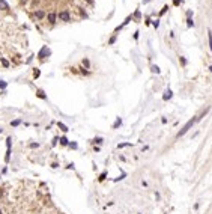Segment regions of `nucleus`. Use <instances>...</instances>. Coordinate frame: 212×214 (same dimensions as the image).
I'll list each match as a JSON object with an SVG mask.
<instances>
[{"label":"nucleus","instance_id":"31","mask_svg":"<svg viewBox=\"0 0 212 214\" xmlns=\"http://www.w3.org/2000/svg\"><path fill=\"white\" fill-rule=\"evenodd\" d=\"M3 196V192H2V188H0V197H2Z\"/></svg>","mask_w":212,"mask_h":214},{"label":"nucleus","instance_id":"13","mask_svg":"<svg viewBox=\"0 0 212 214\" xmlns=\"http://www.w3.org/2000/svg\"><path fill=\"white\" fill-rule=\"evenodd\" d=\"M150 71L155 72V74H160V68H158L157 65H152V67H150Z\"/></svg>","mask_w":212,"mask_h":214},{"label":"nucleus","instance_id":"26","mask_svg":"<svg viewBox=\"0 0 212 214\" xmlns=\"http://www.w3.org/2000/svg\"><path fill=\"white\" fill-rule=\"evenodd\" d=\"M83 65H86V68H89V60L84 59V60H83Z\"/></svg>","mask_w":212,"mask_h":214},{"label":"nucleus","instance_id":"7","mask_svg":"<svg viewBox=\"0 0 212 214\" xmlns=\"http://www.w3.org/2000/svg\"><path fill=\"white\" fill-rule=\"evenodd\" d=\"M59 142H60V145H62V146H68L69 145V140L65 137V136H62V137L59 139Z\"/></svg>","mask_w":212,"mask_h":214},{"label":"nucleus","instance_id":"14","mask_svg":"<svg viewBox=\"0 0 212 214\" xmlns=\"http://www.w3.org/2000/svg\"><path fill=\"white\" fill-rule=\"evenodd\" d=\"M105 178H107V172H102V174L99 175V178H98V181H99V183H102Z\"/></svg>","mask_w":212,"mask_h":214},{"label":"nucleus","instance_id":"1","mask_svg":"<svg viewBox=\"0 0 212 214\" xmlns=\"http://www.w3.org/2000/svg\"><path fill=\"white\" fill-rule=\"evenodd\" d=\"M195 122H197V118H195V116H193V119H190V121H188V122H187V124H185V125H183L182 128H181V131H179V133L176 134V137H178V139H179V137H182V136L185 134L187 131H188V130L191 128V127H193V125L195 124Z\"/></svg>","mask_w":212,"mask_h":214},{"label":"nucleus","instance_id":"19","mask_svg":"<svg viewBox=\"0 0 212 214\" xmlns=\"http://www.w3.org/2000/svg\"><path fill=\"white\" fill-rule=\"evenodd\" d=\"M126 146H132V143H119V145H117V148H126Z\"/></svg>","mask_w":212,"mask_h":214},{"label":"nucleus","instance_id":"2","mask_svg":"<svg viewBox=\"0 0 212 214\" xmlns=\"http://www.w3.org/2000/svg\"><path fill=\"white\" fill-rule=\"evenodd\" d=\"M11 142H12V139L8 137V139H6V155H5V163H9V160H11Z\"/></svg>","mask_w":212,"mask_h":214},{"label":"nucleus","instance_id":"6","mask_svg":"<svg viewBox=\"0 0 212 214\" xmlns=\"http://www.w3.org/2000/svg\"><path fill=\"white\" fill-rule=\"evenodd\" d=\"M172 95H173V94H172V90H170V89H167L165 92H164V95H162V100H164V101L170 100V98H172Z\"/></svg>","mask_w":212,"mask_h":214},{"label":"nucleus","instance_id":"5","mask_svg":"<svg viewBox=\"0 0 212 214\" xmlns=\"http://www.w3.org/2000/svg\"><path fill=\"white\" fill-rule=\"evenodd\" d=\"M36 97L41 98V100H47V95H45V92H44L42 89H36Z\"/></svg>","mask_w":212,"mask_h":214},{"label":"nucleus","instance_id":"21","mask_svg":"<svg viewBox=\"0 0 212 214\" xmlns=\"http://www.w3.org/2000/svg\"><path fill=\"white\" fill-rule=\"evenodd\" d=\"M69 148H71V149H77V148H78V145H77V143L75 142H71V143H69V145H68Z\"/></svg>","mask_w":212,"mask_h":214},{"label":"nucleus","instance_id":"25","mask_svg":"<svg viewBox=\"0 0 212 214\" xmlns=\"http://www.w3.org/2000/svg\"><path fill=\"white\" fill-rule=\"evenodd\" d=\"M30 148H39V143H30Z\"/></svg>","mask_w":212,"mask_h":214},{"label":"nucleus","instance_id":"34","mask_svg":"<svg viewBox=\"0 0 212 214\" xmlns=\"http://www.w3.org/2000/svg\"><path fill=\"white\" fill-rule=\"evenodd\" d=\"M209 69H211V72H212V67H211V68H209Z\"/></svg>","mask_w":212,"mask_h":214},{"label":"nucleus","instance_id":"3","mask_svg":"<svg viewBox=\"0 0 212 214\" xmlns=\"http://www.w3.org/2000/svg\"><path fill=\"white\" fill-rule=\"evenodd\" d=\"M50 48H48L47 47V45H44V47L42 48H41V51L38 53V57H39V59H44V57H48V56H50Z\"/></svg>","mask_w":212,"mask_h":214},{"label":"nucleus","instance_id":"33","mask_svg":"<svg viewBox=\"0 0 212 214\" xmlns=\"http://www.w3.org/2000/svg\"><path fill=\"white\" fill-rule=\"evenodd\" d=\"M2 131H3V128H0V133H2Z\"/></svg>","mask_w":212,"mask_h":214},{"label":"nucleus","instance_id":"29","mask_svg":"<svg viewBox=\"0 0 212 214\" xmlns=\"http://www.w3.org/2000/svg\"><path fill=\"white\" fill-rule=\"evenodd\" d=\"M114 41H116V38H114V36H113V38L108 41V44H113V42H114Z\"/></svg>","mask_w":212,"mask_h":214},{"label":"nucleus","instance_id":"22","mask_svg":"<svg viewBox=\"0 0 212 214\" xmlns=\"http://www.w3.org/2000/svg\"><path fill=\"white\" fill-rule=\"evenodd\" d=\"M6 86H8L6 81H0V89H6Z\"/></svg>","mask_w":212,"mask_h":214},{"label":"nucleus","instance_id":"23","mask_svg":"<svg viewBox=\"0 0 212 214\" xmlns=\"http://www.w3.org/2000/svg\"><path fill=\"white\" fill-rule=\"evenodd\" d=\"M134 18H136V20L140 18V12H138V11H136V14H134Z\"/></svg>","mask_w":212,"mask_h":214},{"label":"nucleus","instance_id":"17","mask_svg":"<svg viewBox=\"0 0 212 214\" xmlns=\"http://www.w3.org/2000/svg\"><path fill=\"white\" fill-rule=\"evenodd\" d=\"M20 124H21V119H15V121H12V122H11V125H12V127H17V125H20Z\"/></svg>","mask_w":212,"mask_h":214},{"label":"nucleus","instance_id":"4","mask_svg":"<svg viewBox=\"0 0 212 214\" xmlns=\"http://www.w3.org/2000/svg\"><path fill=\"white\" fill-rule=\"evenodd\" d=\"M59 18L62 20V21H71V15H69L68 11H62L59 12Z\"/></svg>","mask_w":212,"mask_h":214},{"label":"nucleus","instance_id":"9","mask_svg":"<svg viewBox=\"0 0 212 214\" xmlns=\"http://www.w3.org/2000/svg\"><path fill=\"white\" fill-rule=\"evenodd\" d=\"M48 21H50L51 24H54L56 23V14H53V12H50V14H48Z\"/></svg>","mask_w":212,"mask_h":214},{"label":"nucleus","instance_id":"28","mask_svg":"<svg viewBox=\"0 0 212 214\" xmlns=\"http://www.w3.org/2000/svg\"><path fill=\"white\" fill-rule=\"evenodd\" d=\"M51 167H53V169H56V167H59V164H57V163H53Z\"/></svg>","mask_w":212,"mask_h":214},{"label":"nucleus","instance_id":"24","mask_svg":"<svg viewBox=\"0 0 212 214\" xmlns=\"http://www.w3.org/2000/svg\"><path fill=\"white\" fill-rule=\"evenodd\" d=\"M187 21H188V27L194 26V23H193V20H191V18H188V20H187Z\"/></svg>","mask_w":212,"mask_h":214},{"label":"nucleus","instance_id":"12","mask_svg":"<svg viewBox=\"0 0 212 214\" xmlns=\"http://www.w3.org/2000/svg\"><path fill=\"white\" fill-rule=\"evenodd\" d=\"M0 62H2V65H3L5 68H8V67H9V62H8V60L5 59V57H0Z\"/></svg>","mask_w":212,"mask_h":214},{"label":"nucleus","instance_id":"20","mask_svg":"<svg viewBox=\"0 0 212 214\" xmlns=\"http://www.w3.org/2000/svg\"><path fill=\"white\" fill-rule=\"evenodd\" d=\"M36 18H44V12L42 11H36Z\"/></svg>","mask_w":212,"mask_h":214},{"label":"nucleus","instance_id":"10","mask_svg":"<svg viewBox=\"0 0 212 214\" xmlns=\"http://www.w3.org/2000/svg\"><path fill=\"white\" fill-rule=\"evenodd\" d=\"M57 127H59V128H60V130H62V131H63V133H66V131H68V127H66V125H65V124H63V122H60V121L57 122Z\"/></svg>","mask_w":212,"mask_h":214},{"label":"nucleus","instance_id":"32","mask_svg":"<svg viewBox=\"0 0 212 214\" xmlns=\"http://www.w3.org/2000/svg\"><path fill=\"white\" fill-rule=\"evenodd\" d=\"M0 214H3V210L2 208H0Z\"/></svg>","mask_w":212,"mask_h":214},{"label":"nucleus","instance_id":"30","mask_svg":"<svg viewBox=\"0 0 212 214\" xmlns=\"http://www.w3.org/2000/svg\"><path fill=\"white\" fill-rule=\"evenodd\" d=\"M174 5H176V6L179 5V0H174Z\"/></svg>","mask_w":212,"mask_h":214},{"label":"nucleus","instance_id":"27","mask_svg":"<svg viewBox=\"0 0 212 214\" xmlns=\"http://www.w3.org/2000/svg\"><path fill=\"white\" fill-rule=\"evenodd\" d=\"M167 9H169V8H167V6H164V8H162V11H161V15H162V14H165V11H167Z\"/></svg>","mask_w":212,"mask_h":214},{"label":"nucleus","instance_id":"11","mask_svg":"<svg viewBox=\"0 0 212 214\" xmlns=\"http://www.w3.org/2000/svg\"><path fill=\"white\" fill-rule=\"evenodd\" d=\"M120 125H122V119H120V118H117V119H116V122L113 124V128H117V127H120Z\"/></svg>","mask_w":212,"mask_h":214},{"label":"nucleus","instance_id":"16","mask_svg":"<svg viewBox=\"0 0 212 214\" xmlns=\"http://www.w3.org/2000/svg\"><path fill=\"white\" fill-rule=\"evenodd\" d=\"M39 76H41V71H39L38 68H35V69H33V77H35V79H38Z\"/></svg>","mask_w":212,"mask_h":214},{"label":"nucleus","instance_id":"15","mask_svg":"<svg viewBox=\"0 0 212 214\" xmlns=\"http://www.w3.org/2000/svg\"><path fill=\"white\" fill-rule=\"evenodd\" d=\"M208 36H209V47H211V51H212V32L208 30Z\"/></svg>","mask_w":212,"mask_h":214},{"label":"nucleus","instance_id":"8","mask_svg":"<svg viewBox=\"0 0 212 214\" xmlns=\"http://www.w3.org/2000/svg\"><path fill=\"white\" fill-rule=\"evenodd\" d=\"M0 9H3V11H8V9H9V5H8L5 0H0Z\"/></svg>","mask_w":212,"mask_h":214},{"label":"nucleus","instance_id":"18","mask_svg":"<svg viewBox=\"0 0 212 214\" xmlns=\"http://www.w3.org/2000/svg\"><path fill=\"white\" fill-rule=\"evenodd\" d=\"M93 143H95V145H96V143H98V145H101V143H102V137H95V139H93Z\"/></svg>","mask_w":212,"mask_h":214}]
</instances>
